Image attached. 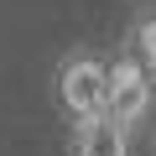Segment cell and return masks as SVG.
<instances>
[{"instance_id":"cell-2","label":"cell","mask_w":156,"mask_h":156,"mask_svg":"<svg viewBox=\"0 0 156 156\" xmlns=\"http://www.w3.org/2000/svg\"><path fill=\"white\" fill-rule=\"evenodd\" d=\"M104 89H109V57H99V52H68L57 62V104H62V115L73 125L104 109Z\"/></svg>"},{"instance_id":"cell-1","label":"cell","mask_w":156,"mask_h":156,"mask_svg":"<svg viewBox=\"0 0 156 156\" xmlns=\"http://www.w3.org/2000/svg\"><path fill=\"white\" fill-rule=\"evenodd\" d=\"M104 109H109V115H115L130 135H140V130L151 125V115H156V78L135 62V52H130V47H120V52L109 57Z\"/></svg>"},{"instance_id":"cell-4","label":"cell","mask_w":156,"mask_h":156,"mask_svg":"<svg viewBox=\"0 0 156 156\" xmlns=\"http://www.w3.org/2000/svg\"><path fill=\"white\" fill-rule=\"evenodd\" d=\"M125 47L135 52V62L156 78V5H140L130 16V31H125Z\"/></svg>"},{"instance_id":"cell-3","label":"cell","mask_w":156,"mask_h":156,"mask_svg":"<svg viewBox=\"0 0 156 156\" xmlns=\"http://www.w3.org/2000/svg\"><path fill=\"white\" fill-rule=\"evenodd\" d=\"M130 140L135 135L109 109H99V115H89V120L73 125V156H130Z\"/></svg>"}]
</instances>
